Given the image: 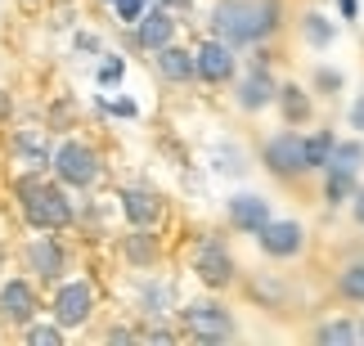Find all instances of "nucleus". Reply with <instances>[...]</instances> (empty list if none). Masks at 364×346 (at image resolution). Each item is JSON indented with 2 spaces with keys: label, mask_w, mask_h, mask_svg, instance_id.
<instances>
[{
  "label": "nucleus",
  "mask_w": 364,
  "mask_h": 346,
  "mask_svg": "<svg viewBox=\"0 0 364 346\" xmlns=\"http://www.w3.org/2000/svg\"><path fill=\"white\" fill-rule=\"evenodd\" d=\"M14 193H18L23 216H27V225H32V229L54 234V229H68V225H73V198L63 193V180L54 185L50 175L27 171V175L14 180Z\"/></svg>",
  "instance_id": "nucleus-1"
},
{
  "label": "nucleus",
  "mask_w": 364,
  "mask_h": 346,
  "mask_svg": "<svg viewBox=\"0 0 364 346\" xmlns=\"http://www.w3.org/2000/svg\"><path fill=\"white\" fill-rule=\"evenodd\" d=\"M207 27H212V36H220L234 50L270 40L265 36V18H261V0H216L212 13H207Z\"/></svg>",
  "instance_id": "nucleus-2"
},
{
  "label": "nucleus",
  "mask_w": 364,
  "mask_h": 346,
  "mask_svg": "<svg viewBox=\"0 0 364 346\" xmlns=\"http://www.w3.org/2000/svg\"><path fill=\"white\" fill-rule=\"evenodd\" d=\"M180 328H185L193 342L216 346V342L234 337V315L220 306V301H189V306H180Z\"/></svg>",
  "instance_id": "nucleus-3"
},
{
  "label": "nucleus",
  "mask_w": 364,
  "mask_h": 346,
  "mask_svg": "<svg viewBox=\"0 0 364 346\" xmlns=\"http://www.w3.org/2000/svg\"><path fill=\"white\" fill-rule=\"evenodd\" d=\"M261 162L274 180H297L306 175V135L301 131H274L270 140L261 144Z\"/></svg>",
  "instance_id": "nucleus-4"
},
{
  "label": "nucleus",
  "mask_w": 364,
  "mask_h": 346,
  "mask_svg": "<svg viewBox=\"0 0 364 346\" xmlns=\"http://www.w3.org/2000/svg\"><path fill=\"white\" fill-rule=\"evenodd\" d=\"M193 274L207 283V288H230L234 279H239V266H234V252L225 243L216 239V234H203L198 243H193Z\"/></svg>",
  "instance_id": "nucleus-5"
},
{
  "label": "nucleus",
  "mask_w": 364,
  "mask_h": 346,
  "mask_svg": "<svg viewBox=\"0 0 364 346\" xmlns=\"http://www.w3.org/2000/svg\"><path fill=\"white\" fill-rule=\"evenodd\" d=\"M54 175H59L63 185H73V189L100 185V153L86 148L81 140H68V144L54 148Z\"/></svg>",
  "instance_id": "nucleus-6"
},
{
  "label": "nucleus",
  "mask_w": 364,
  "mask_h": 346,
  "mask_svg": "<svg viewBox=\"0 0 364 346\" xmlns=\"http://www.w3.org/2000/svg\"><path fill=\"white\" fill-rule=\"evenodd\" d=\"M234 45H225L220 36H207L198 50H193V67H198V81H207V86H225V81H234V72H239V59H234Z\"/></svg>",
  "instance_id": "nucleus-7"
},
{
  "label": "nucleus",
  "mask_w": 364,
  "mask_h": 346,
  "mask_svg": "<svg viewBox=\"0 0 364 346\" xmlns=\"http://www.w3.org/2000/svg\"><path fill=\"white\" fill-rule=\"evenodd\" d=\"M257 247L270 261H292V256H301L306 252V229H301V220H270L261 234H257Z\"/></svg>",
  "instance_id": "nucleus-8"
},
{
  "label": "nucleus",
  "mask_w": 364,
  "mask_h": 346,
  "mask_svg": "<svg viewBox=\"0 0 364 346\" xmlns=\"http://www.w3.org/2000/svg\"><path fill=\"white\" fill-rule=\"evenodd\" d=\"M90 310H95V288L86 279L59 283V293H54V320H59L63 328H81L90 320Z\"/></svg>",
  "instance_id": "nucleus-9"
},
{
  "label": "nucleus",
  "mask_w": 364,
  "mask_h": 346,
  "mask_svg": "<svg viewBox=\"0 0 364 346\" xmlns=\"http://www.w3.org/2000/svg\"><path fill=\"white\" fill-rule=\"evenodd\" d=\"M279 99V81L270 77V67H261V63H252L247 67V77L234 86V104L243 108V113H261V108H270Z\"/></svg>",
  "instance_id": "nucleus-10"
},
{
  "label": "nucleus",
  "mask_w": 364,
  "mask_h": 346,
  "mask_svg": "<svg viewBox=\"0 0 364 346\" xmlns=\"http://www.w3.org/2000/svg\"><path fill=\"white\" fill-rule=\"evenodd\" d=\"M225 216H230V229L252 234V239H257V234L274 220V216H270V202H265L261 193H234L230 207H225Z\"/></svg>",
  "instance_id": "nucleus-11"
},
{
  "label": "nucleus",
  "mask_w": 364,
  "mask_h": 346,
  "mask_svg": "<svg viewBox=\"0 0 364 346\" xmlns=\"http://www.w3.org/2000/svg\"><path fill=\"white\" fill-rule=\"evenodd\" d=\"M0 320L14 324V328H27L36 320V293L27 279H9L0 283Z\"/></svg>",
  "instance_id": "nucleus-12"
},
{
  "label": "nucleus",
  "mask_w": 364,
  "mask_h": 346,
  "mask_svg": "<svg viewBox=\"0 0 364 346\" xmlns=\"http://www.w3.org/2000/svg\"><path fill=\"white\" fill-rule=\"evenodd\" d=\"M135 40H139L149 54H158L162 45H171V40H176V13H166L162 5L144 9V18L135 23Z\"/></svg>",
  "instance_id": "nucleus-13"
},
{
  "label": "nucleus",
  "mask_w": 364,
  "mask_h": 346,
  "mask_svg": "<svg viewBox=\"0 0 364 346\" xmlns=\"http://www.w3.org/2000/svg\"><path fill=\"white\" fill-rule=\"evenodd\" d=\"M27 266H32L36 279L59 283V279H63V270H68V256H63L59 239H32V243H27Z\"/></svg>",
  "instance_id": "nucleus-14"
},
{
  "label": "nucleus",
  "mask_w": 364,
  "mask_h": 346,
  "mask_svg": "<svg viewBox=\"0 0 364 346\" xmlns=\"http://www.w3.org/2000/svg\"><path fill=\"white\" fill-rule=\"evenodd\" d=\"M162 81H171V86H189V81H198V67H193V50H180V45H162L158 59H153Z\"/></svg>",
  "instance_id": "nucleus-15"
},
{
  "label": "nucleus",
  "mask_w": 364,
  "mask_h": 346,
  "mask_svg": "<svg viewBox=\"0 0 364 346\" xmlns=\"http://www.w3.org/2000/svg\"><path fill=\"white\" fill-rule=\"evenodd\" d=\"M122 212L131 225H158L162 220V198L149 189H122Z\"/></svg>",
  "instance_id": "nucleus-16"
},
{
  "label": "nucleus",
  "mask_w": 364,
  "mask_h": 346,
  "mask_svg": "<svg viewBox=\"0 0 364 346\" xmlns=\"http://www.w3.org/2000/svg\"><path fill=\"white\" fill-rule=\"evenodd\" d=\"M158 252H162V247L149 234V225H135L131 239H122V256L131 261V266H139V270H144V266H158Z\"/></svg>",
  "instance_id": "nucleus-17"
},
{
  "label": "nucleus",
  "mask_w": 364,
  "mask_h": 346,
  "mask_svg": "<svg viewBox=\"0 0 364 346\" xmlns=\"http://www.w3.org/2000/svg\"><path fill=\"white\" fill-rule=\"evenodd\" d=\"M279 113H284L288 126H301V121H311V94H306L301 86H292V81H284L279 86Z\"/></svg>",
  "instance_id": "nucleus-18"
},
{
  "label": "nucleus",
  "mask_w": 364,
  "mask_h": 346,
  "mask_svg": "<svg viewBox=\"0 0 364 346\" xmlns=\"http://www.w3.org/2000/svg\"><path fill=\"white\" fill-rule=\"evenodd\" d=\"M355 189H360V175H355V171H338V167L324 171V202H328V207L351 202Z\"/></svg>",
  "instance_id": "nucleus-19"
},
{
  "label": "nucleus",
  "mask_w": 364,
  "mask_h": 346,
  "mask_svg": "<svg viewBox=\"0 0 364 346\" xmlns=\"http://www.w3.org/2000/svg\"><path fill=\"white\" fill-rule=\"evenodd\" d=\"M315 342L319 346H355L360 342V320H346V315L342 320H324L315 328Z\"/></svg>",
  "instance_id": "nucleus-20"
},
{
  "label": "nucleus",
  "mask_w": 364,
  "mask_h": 346,
  "mask_svg": "<svg viewBox=\"0 0 364 346\" xmlns=\"http://www.w3.org/2000/svg\"><path fill=\"white\" fill-rule=\"evenodd\" d=\"M338 297L351 301V306H364V261H351V266L338 270Z\"/></svg>",
  "instance_id": "nucleus-21"
},
{
  "label": "nucleus",
  "mask_w": 364,
  "mask_h": 346,
  "mask_svg": "<svg viewBox=\"0 0 364 346\" xmlns=\"http://www.w3.org/2000/svg\"><path fill=\"white\" fill-rule=\"evenodd\" d=\"M301 40L311 50H328L333 40H338V27H333L324 13H306V18H301Z\"/></svg>",
  "instance_id": "nucleus-22"
},
{
  "label": "nucleus",
  "mask_w": 364,
  "mask_h": 346,
  "mask_svg": "<svg viewBox=\"0 0 364 346\" xmlns=\"http://www.w3.org/2000/svg\"><path fill=\"white\" fill-rule=\"evenodd\" d=\"M333 144H338V135H333V131L306 135V171H324L328 158H333Z\"/></svg>",
  "instance_id": "nucleus-23"
},
{
  "label": "nucleus",
  "mask_w": 364,
  "mask_h": 346,
  "mask_svg": "<svg viewBox=\"0 0 364 346\" xmlns=\"http://www.w3.org/2000/svg\"><path fill=\"white\" fill-rule=\"evenodd\" d=\"M139 306H144L149 320L171 315V283H144V288H139Z\"/></svg>",
  "instance_id": "nucleus-24"
},
{
  "label": "nucleus",
  "mask_w": 364,
  "mask_h": 346,
  "mask_svg": "<svg viewBox=\"0 0 364 346\" xmlns=\"http://www.w3.org/2000/svg\"><path fill=\"white\" fill-rule=\"evenodd\" d=\"M328 167H338V171H355L364 167V140H338L333 144V158H328ZM324 167V171H328Z\"/></svg>",
  "instance_id": "nucleus-25"
},
{
  "label": "nucleus",
  "mask_w": 364,
  "mask_h": 346,
  "mask_svg": "<svg viewBox=\"0 0 364 346\" xmlns=\"http://www.w3.org/2000/svg\"><path fill=\"white\" fill-rule=\"evenodd\" d=\"M27 342L32 346H63V324H27Z\"/></svg>",
  "instance_id": "nucleus-26"
},
{
  "label": "nucleus",
  "mask_w": 364,
  "mask_h": 346,
  "mask_svg": "<svg viewBox=\"0 0 364 346\" xmlns=\"http://www.w3.org/2000/svg\"><path fill=\"white\" fill-rule=\"evenodd\" d=\"M14 148H18L27 162H36V167H41V162H50V148H46V144H36L32 135H18V140H14Z\"/></svg>",
  "instance_id": "nucleus-27"
},
{
  "label": "nucleus",
  "mask_w": 364,
  "mask_h": 346,
  "mask_svg": "<svg viewBox=\"0 0 364 346\" xmlns=\"http://www.w3.org/2000/svg\"><path fill=\"white\" fill-rule=\"evenodd\" d=\"M122 77H126V63L117 59V54H104V63H100V86H117Z\"/></svg>",
  "instance_id": "nucleus-28"
},
{
  "label": "nucleus",
  "mask_w": 364,
  "mask_h": 346,
  "mask_svg": "<svg viewBox=\"0 0 364 346\" xmlns=\"http://www.w3.org/2000/svg\"><path fill=\"white\" fill-rule=\"evenodd\" d=\"M315 90L319 94H338L342 90V72L338 67H315Z\"/></svg>",
  "instance_id": "nucleus-29"
},
{
  "label": "nucleus",
  "mask_w": 364,
  "mask_h": 346,
  "mask_svg": "<svg viewBox=\"0 0 364 346\" xmlns=\"http://www.w3.org/2000/svg\"><path fill=\"white\" fill-rule=\"evenodd\" d=\"M113 9H117L122 23H139V18H144V9H149V0H113Z\"/></svg>",
  "instance_id": "nucleus-30"
},
{
  "label": "nucleus",
  "mask_w": 364,
  "mask_h": 346,
  "mask_svg": "<svg viewBox=\"0 0 364 346\" xmlns=\"http://www.w3.org/2000/svg\"><path fill=\"white\" fill-rule=\"evenodd\" d=\"M104 108H108V113H117V117H135V113H139V108H135L131 99H108Z\"/></svg>",
  "instance_id": "nucleus-31"
},
{
  "label": "nucleus",
  "mask_w": 364,
  "mask_h": 346,
  "mask_svg": "<svg viewBox=\"0 0 364 346\" xmlns=\"http://www.w3.org/2000/svg\"><path fill=\"white\" fill-rule=\"evenodd\" d=\"M338 9H342V18H346V23H355V18H360V0H338Z\"/></svg>",
  "instance_id": "nucleus-32"
},
{
  "label": "nucleus",
  "mask_w": 364,
  "mask_h": 346,
  "mask_svg": "<svg viewBox=\"0 0 364 346\" xmlns=\"http://www.w3.org/2000/svg\"><path fill=\"white\" fill-rule=\"evenodd\" d=\"M351 131H364V94L351 104Z\"/></svg>",
  "instance_id": "nucleus-33"
},
{
  "label": "nucleus",
  "mask_w": 364,
  "mask_h": 346,
  "mask_svg": "<svg viewBox=\"0 0 364 346\" xmlns=\"http://www.w3.org/2000/svg\"><path fill=\"white\" fill-rule=\"evenodd\" d=\"M351 216L360 220V225H364V185L355 189V198H351Z\"/></svg>",
  "instance_id": "nucleus-34"
},
{
  "label": "nucleus",
  "mask_w": 364,
  "mask_h": 346,
  "mask_svg": "<svg viewBox=\"0 0 364 346\" xmlns=\"http://www.w3.org/2000/svg\"><path fill=\"white\" fill-rule=\"evenodd\" d=\"M108 342H113V346H126V342H135V333H131V328H113V333H108Z\"/></svg>",
  "instance_id": "nucleus-35"
},
{
  "label": "nucleus",
  "mask_w": 364,
  "mask_h": 346,
  "mask_svg": "<svg viewBox=\"0 0 364 346\" xmlns=\"http://www.w3.org/2000/svg\"><path fill=\"white\" fill-rule=\"evenodd\" d=\"M77 50H86V54H100V40H95V36H86V32H81V36H77Z\"/></svg>",
  "instance_id": "nucleus-36"
},
{
  "label": "nucleus",
  "mask_w": 364,
  "mask_h": 346,
  "mask_svg": "<svg viewBox=\"0 0 364 346\" xmlns=\"http://www.w3.org/2000/svg\"><path fill=\"white\" fill-rule=\"evenodd\" d=\"M144 337H149V342H176V333H171V328H149Z\"/></svg>",
  "instance_id": "nucleus-37"
},
{
  "label": "nucleus",
  "mask_w": 364,
  "mask_h": 346,
  "mask_svg": "<svg viewBox=\"0 0 364 346\" xmlns=\"http://www.w3.org/2000/svg\"><path fill=\"white\" fill-rule=\"evenodd\" d=\"M360 342H364V320H360Z\"/></svg>",
  "instance_id": "nucleus-38"
},
{
  "label": "nucleus",
  "mask_w": 364,
  "mask_h": 346,
  "mask_svg": "<svg viewBox=\"0 0 364 346\" xmlns=\"http://www.w3.org/2000/svg\"><path fill=\"white\" fill-rule=\"evenodd\" d=\"M108 5H113V0H108Z\"/></svg>",
  "instance_id": "nucleus-39"
}]
</instances>
